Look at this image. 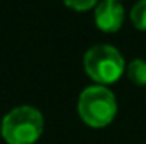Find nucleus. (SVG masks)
<instances>
[{"instance_id":"obj_3","label":"nucleus","mask_w":146,"mask_h":144,"mask_svg":"<svg viewBox=\"0 0 146 144\" xmlns=\"http://www.w3.org/2000/svg\"><path fill=\"white\" fill-rule=\"evenodd\" d=\"M83 68L87 75L99 85H110L117 81L126 70L122 54L109 44H99L90 48L83 58Z\"/></svg>"},{"instance_id":"obj_4","label":"nucleus","mask_w":146,"mask_h":144,"mask_svg":"<svg viewBox=\"0 0 146 144\" xmlns=\"http://www.w3.org/2000/svg\"><path fill=\"white\" fill-rule=\"evenodd\" d=\"M124 22V9L119 2L102 0L95 7V24L104 32H115Z\"/></svg>"},{"instance_id":"obj_6","label":"nucleus","mask_w":146,"mask_h":144,"mask_svg":"<svg viewBox=\"0 0 146 144\" xmlns=\"http://www.w3.org/2000/svg\"><path fill=\"white\" fill-rule=\"evenodd\" d=\"M131 22L136 29L146 31V0H139L133 9H131Z\"/></svg>"},{"instance_id":"obj_5","label":"nucleus","mask_w":146,"mask_h":144,"mask_svg":"<svg viewBox=\"0 0 146 144\" xmlns=\"http://www.w3.org/2000/svg\"><path fill=\"white\" fill-rule=\"evenodd\" d=\"M127 78L138 87H146V61L145 59H133L127 65Z\"/></svg>"},{"instance_id":"obj_2","label":"nucleus","mask_w":146,"mask_h":144,"mask_svg":"<svg viewBox=\"0 0 146 144\" xmlns=\"http://www.w3.org/2000/svg\"><path fill=\"white\" fill-rule=\"evenodd\" d=\"M42 114L34 107L22 105L3 117L0 132L7 144H34L42 134Z\"/></svg>"},{"instance_id":"obj_8","label":"nucleus","mask_w":146,"mask_h":144,"mask_svg":"<svg viewBox=\"0 0 146 144\" xmlns=\"http://www.w3.org/2000/svg\"><path fill=\"white\" fill-rule=\"evenodd\" d=\"M114 2H119V0H114Z\"/></svg>"},{"instance_id":"obj_1","label":"nucleus","mask_w":146,"mask_h":144,"mask_svg":"<svg viewBox=\"0 0 146 144\" xmlns=\"http://www.w3.org/2000/svg\"><path fill=\"white\" fill-rule=\"evenodd\" d=\"M117 114V102L114 93L104 85L87 87L78 97V115L82 120L94 127L100 129L109 126Z\"/></svg>"},{"instance_id":"obj_7","label":"nucleus","mask_w":146,"mask_h":144,"mask_svg":"<svg viewBox=\"0 0 146 144\" xmlns=\"http://www.w3.org/2000/svg\"><path fill=\"white\" fill-rule=\"evenodd\" d=\"M63 3L78 12H85V10L97 7V0H63Z\"/></svg>"}]
</instances>
